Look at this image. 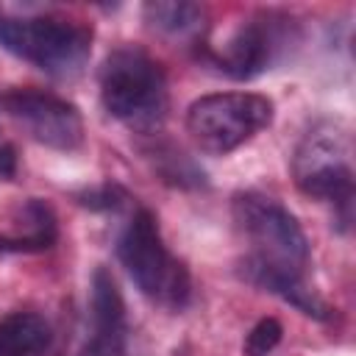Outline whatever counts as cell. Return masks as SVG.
<instances>
[{"instance_id":"cell-1","label":"cell","mask_w":356,"mask_h":356,"mask_svg":"<svg viewBox=\"0 0 356 356\" xmlns=\"http://www.w3.org/2000/svg\"><path fill=\"white\" fill-rule=\"evenodd\" d=\"M100 100L106 111L139 134H153L170 106L161 64L136 44L111 50L100 64Z\"/></svg>"},{"instance_id":"cell-2","label":"cell","mask_w":356,"mask_h":356,"mask_svg":"<svg viewBox=\"0 0 356 356\" xmlns=\"http://www.w3.org/2000/svg\"><path fill=\"white\" fill-rule=\"evenodd\" d=\"M117 256L145 298L167 309H184L189 303L192 295L189 273L167 250L159 231V220L150 209L134 211L125 231L120 234Z\"/></svg>"},{"instance_id":"cell-3","label":"cell","mask_w":356,"mask_h":356,"mask_svg":"<svg viewBox=\"0 0 356 356\" xmlns=\"http://www.w3.org/2000/svg\"><path fill=\"white\" fill-rule=\"evenodd\" d=\"M0 47L53 78H72L92 53V31L61 17H0Z\"/></svg>"},{"instance_id":"cell-4","label":"cell","mask_w":356,"mask_h":356,"mask_svg":"<svg viewBox=\"0 0 356 356\" xmlns=\"http://www.w3.org/2000/svg\"><path fill=\"white\" fill-rule=\"evenodd\" d=\"M292 178L303 195L334 203L339 225L348 228L353 209V164L348 131L339 125H317L309 131L292 156Z\"/></svg>"},{"instance_id":"cell-5","label":"cell","mask_w":356,"mask_h":356,"mask_svg":"<svg viewBox=\"0 0 356 356\" xmlns=\"http://www.w3.org/2000/svg\"><path fill=\"white\" fill-rule=\"evenodd\" d=\"M234 222L250 242V259L278 267L286 273H300L309 264V239L300 222L273 197L261 192L234 195Z\"/></svg>"},{"instance_id":"cell-6","label":"cell","mask_w":356,"mask_h":356,"mask_svg":"<svg viewBox=\"0 0 356 356\" xmlns=\"http://www.w3.org/2000/svg\"><path fill=\"white\" fill-rule=\"evenodd\" d=\"M273 122V100L256 92H214L186 111V131L211 156H225Z\"/></svg>"},{"instance_id":"cell-7","label":"cell","mask_w":356,"mask_h":356,"mask_svg":"<svg viewBox=\"0 0 356 356\" xmlns=\"http://www.w3.org/2000/svg\"><path fill=\"white\" fill-rule=\"evenodd\" d=\"M3 108L31 139L53 150H75L83 142L81 111L58 95L42 89H11L3 95Z\"/></svg>"},{"instance_id":"cell-8","label":"cell","mask_w":356,"mask_h":356,"mask_svg":"<svg viewBox=\"0 0 356 356\" xmlns=\"http://www.w3.org/2000/svg\"><path fill=\"white\" fill-rule=\"evenodd\" d=\"M78 356H128L125 303L114 275L106 267H97L92 275L89 328Z\"/></svg>"},{"instance_id":"cell-9","label":"cell","mask_w":356,"mask_h":356,"mask_svg":"<svg viewBox=\"0 0 356 356\" xmlns=\"http://www.w3.org/2000/svg\"><path fill=\"white\" fill-rule=\"evenodd\" d=\"M278 42H281V31L270 17L248 19L231 33V39L214 56V64L228 78L250 81L273 64V58L281 47Z\"/></svg>"},{"instance_id":"cell-10","label":"cell","mask_w":356,"mask_h":356,"mask_svg":"<svg viewBox=\"0 0 356 356\" xmlns=\"http://www.w3.org/2000/svg\"><path fill=\"white\" fill-rule=\"evenodd\" d=\"M242 275H245L250 284H256V286H261V289L278 295L281 300L292 303L298 312H303V314H309V317H317V320H325V317H328V306L317 298V292L303 281L300 273H286V270H278V267H267V264H261V261L245 256V261H242Z\"/></svg>"},{"instance_id":"cell-11","label":"cell","mask_w":356,"mask_h":356,"mask_svg":"<svg viewBox=\"0 0 356 356\" xmlns=\"http://www.w3.org/2000/svg\"><path fill=\"white\" fill-rule=\"evenodd\" d=\"M14 228L0 234V250H11V253H36V250H47L53 248L56 236H58V225H56V214L47 203L31 197L19 206L17 217H14Z\"/></svg>"},{"instance_id":"cell-12","label":"cell","mask_w":356,"mask_h":356,"mask_svg":"<svg viewBox=\"0 0 356 356\" xmlns=\"http://www.w3.org/2000/svg\"><path fill=\"white\" fill-rule=\"evenodd\" d=\"M53 342L50 323L36 312L0 317V356H44Z\"/></svg>"},{"instance_id":"cell-13","label":"cell","mask_w":356,"mask_h":356,"mask_svg":"<svg viewBox=\"0 0 356 356\" xmlns=\"http://www.w3.org/2000/svg\"><path fill=\"white\" fill-rule=\"evenodd\" d=\"M145 22L172 39H189L197 36L203 28V8L197 3H181V0H159L145 3L142 8Z\"/></svg>"},{"instance_id":"cell-14","label":"cell","mask_w":356,"mask_h":356,"mask_svg":"<svg viewBox=\"0 0 356 356\" xmlns=\"http://www.w3.org/2000/svg\"><path fill=\"white\" fill-rule=\"evenodd\" d=\"M281 334H284V325L275 320V317H261L250 334L245 337V345H242V353L245 356H267L275 350V345L281 342Z\"/></svg>"},{"instance_id":"cell-15","label":"cell","mask_w":356,"mask_h":356,"mask_svg":"<svg viewBox=\"0 0 356 356\" xmlns=\"http://www.w3.org/2000/svg\"><path fill=\"white\" fill-rule=\"evenodd\" d=\"M122 197H125V192H122L120 186H114V184H103L100 189H89V192H83V195H81V203L89 206V209H117V206L122 203Z\"/></svg>"},{"instance_id":"cell-16","label":"cell","mask_w":356,"mask_h":356,"mask_svg":"<svg viewBox=\"0 0 356 356\" xmlns=\"http://www.w3.org/2000/svg\"><path fill=\"white\" fill-rule=\"evenodd\" d=\"M17 172V153L8 142H0V178H11Z\"/></svg>"}]
</instances>
